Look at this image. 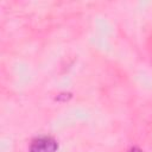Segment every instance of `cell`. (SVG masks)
I'll use <instances>...</instances> for the list:
<instances>
[{
  "instance_id": "1",
  "label": "cell",
  "mask_w": 152,
  "mask_h": 152,
  "mask_svg": "<svg viewBox=\"0 0 152 152\" xmlns=\"http://www.w3.org/2000/svg\"><path fill=\"white\" fill-rule=\"evenodd\" d=\"M58 144L52 137H38L32 140L28 152H57Z\"/></svg>"
},
{
  "instance_id": "2",
  "label": "cell",
  "mask_w": 152,
  "mask_h": 152,
  "mask_svg": "<svg viewBox=\"0 0 152 152\" xmlns=\"http://www.w3.org/2000/svg\"><path fill=\"white\" fill-rule=\"evenodd\" d=\"M127 152H142V150H140L139 147H132V148H129Z\"/></svg>"
}]
</instances>
